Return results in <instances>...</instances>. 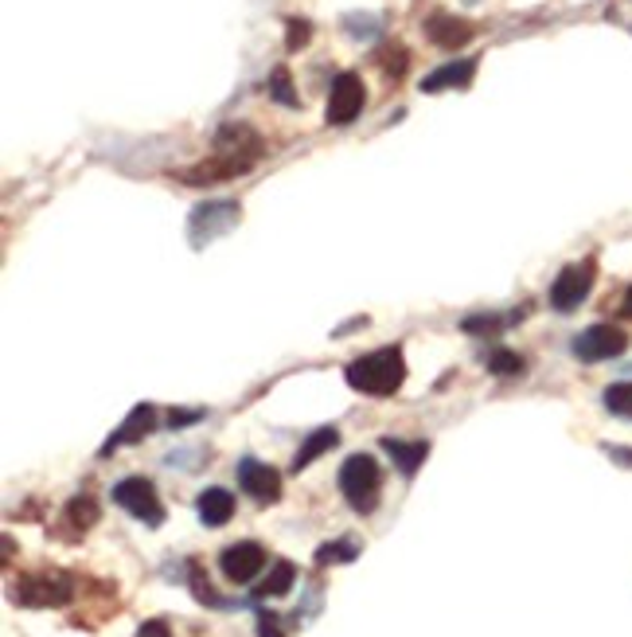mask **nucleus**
<instances>
[{
	"label": "nucleus",
	"mask_w": 632,
	"mask_h": 637,
	"mask_svg": "<svg viewBox=\"0 0 632 637\" xmlns=\"http://www.w3.org/2000/svg\"><path fill=\"white\" fill-rule=\"evenodd\" d=\"M266 145L262 138L254 133L250 126H223L215 133V153L199 165L184 168V173H176L180 184H192V188H207V184H223V180H234L250 173L258 161H262Z\"/></svg>",
	"instance_id": "f257e3e1"
},
{
	"label": "nucleus",
	"mask_w": 632,
	"mask_h": 637,
	"mask_svg": "<svg viewBox=\"0 0 632 637\" xmlns=\"http://www.w3.org/2000/svg\"><path fill=\"white\" fill-rule=\"evenodd\" d=\"M344 380H348L351 392L371 395V399H390L407 383V356H402L399 344L363 353L344 368Z\"/></svg>",
	"instance_id": "f03ea898"
},
{
	"label": "nucleus",
	"mask_w": 632,
	"mask_h": 637,
	"mask_svg": "<svg viewBox=\"0 0 632 637\" xmlns=\"http://www.w3.org/2000/svg\"><path fill=\"white\" fill-rule=\"evenodd\" d=\"M336 485H340L344 500H348V505L360 512V517H367V512L379 509L383 470H379V461L371 458V454H351V458H344Z\"/></svg>",
	"instance_id": "7ed1b4c3"
},
{
	"label": "nucleus",
	"mask_w": 632,
	"mask_h": 637,
	"mask_svg": "<svg viewBox=\"0 0 632 637\" xmlns=\"http://www.w3.org/2000/svg\"><path fill=\"white\" fill-rule=\"evenodd\" d=\"M70 598H75V583L63 571H31V575H20L12 587V602L28 610L67 607Z\"/></svg>",
	"instance_id": "20e7f679"
},
{
	"label": "nucleus",
	"mask_w": 632,
	"mask_h": 637,
	"mask_svg": "<svg viewBox=\"0 0 632 637\" xmlns=\"http://www.w3.org/2000/svg\"><path fill=\"white\" fill-rule=\"evenodd\" d=\"M597 282V258H582V263H570L558 270V278L551 282V309L555 314H575L578 305L590 297Z\"/></svg>",
	"instance_id": "39448f33"
},
{
	"label": "nucleus",
	"mask_w": 632,
	"mask_h": 637,
	"mask_svg": "<svg viewBox=\"0 0 632 637\" xmlns=\"http://www.w3.org/2000/svg\"><path fill=\"white\" fill-rule=\"evenodd\" d=\"M114 505L126 509L133 520L149 524V528H160L165 524V505H160V493L149 477H126L114 485Z\"/></svg>",
	"instance_id": "423d86ee"
},
{
	"label": "nucleus",
	"mask_w": 632,
	"mask_h": 637,
	"mask_svg": "<svg viewBox=\"0 0 632 637\" xmlns=\"http://www.w3.org/2000/svg\"><path fill=\"white\" fill-rule=\"evenodd\" d=\"M629 348V333H624L621 324H590L582 333L575 336L570 344V353L578 356L582 364H602V360H614Z\"/></svg>",
	"instance_id": "0eeeda50"
},
{
	"label": "nucleus",
	"mask_w": 632,
	"mask_h": 637,
	"mask_svg": "<svg viewBox=\"0 0 632 637\" xmlns=\"http://www.w3.org/2000/svg\"><path fill=\"white\" fill-rule=\"evenodd\" d=\"M243 219V207L234 204V200H207L192 212L188 219V235H192V246H204L211 239H219L223 231H231L234 224Z\"/></svg>",
	"instance_id": "6e6552de"
},
{
	"label": "nucleus",
	"mask_w": 632,
	"mask_h": 637,
	"mask_svg": "<svg viewBox=\"0 0 632 637\" xmlns=\"http://www.w3.org/2000/svg\"><path fill=\"white\" fill-rule=\"evenodd\" d=\"M266 563H270V556H266V548L262 544H254V539H238V544L223 548V556H219V571H223V578L234 583V587L254 583V578L262 575Z\"/></svg>",
	"instance_id": "1a4fd4ad"
},
{
	"label": "nucleus",
	"mask_w": 632,
	"mask_h": 637,
	"mask_svg": "<svg viewBox=\"0 0 632 637\" xmlns=\"http://www.w3.org/2000/svg\"><path fill=\"white\" fill-rule=\"evenodd\" d=\"M363 102H367V90H363V79L356 71H340L336 79H332L328 90V126H348V122L360 118Z\"/></svg>",
	"instance_id": "9d476101"
},
{
	"label": "nucleus",
	"mask_w": 632,
	"mask_h": 637,
	"mask_svg": "<svg viewBox=\"0 0 632 637\" xmlns=\"http://www.w3.org/2000/svg\"><path fill=\"white\" fill-rule=\"evenodd\" d=\"M234 473H238V489L250 500H258V505H278L282 500V473L266 466V461L243 458Z\"/></svg>",
	"instance_id": "9b49d317"
},
{
	"label": "nucleus",
	"mask_w": 632,
	"mask_h": 637,
	"mask_svg": "<svg viewBox=\"0 0 632 637\" xmlns=\"http://www.w3.org/2000/svg\"><path fill=\"white\" fill-rule=\"evenodd\" d=\"M156 426V407L153 403H137L133 411H129V419L117 426L114 434H109V442L102 446V458H109L114 450H121V446H133V442H141L145 434H153Z\"/></svg>",
	"instance_id": "f8f14e48"
},
{
	"label": "nucleus",
	"mask_w": 632,
	"mask_h": 637,
	"mask_svg": "<svg viewBox=\"0 0 632 637\" xmlns=\"http://www.w3.org/2000/svg\"><path fill=\"white\" fill-rule=\"evenodd\" d=\"M473 36H477V28L461 16H449V12H434L426 21V40H434L446 51H461L465 43H473Z\"/></svg>",
	"instance_id": "ddd939ff"
},
{
	"label": "nucleus",
	"mask_w": 632,
	"mask_h": 637,
	"mask_svg": "<svg viewBox=\"0 0 632 637\" xmlns=\"http://www.w3.org/2000/svg\"><path fill=\"white\" fill-rule=\"evenodd\" d=\"M477 79V60L468 55V60H453L446 67L429 71L426 79H422V94H441V90H465L473 87Z\"/></svg>",
	"instance_id": "4468645a"
},
{
	"label": "nucleus",
	"mask_w": 632,
	"mask_h": 637,
	"mask_svg": "<svg viewBox=\"0 0 632 637\" xmlns=\"http://www.w3.org/2000/svg\"><path fill=\"white\" fill-rule=\"evenodd\" d=\"M379 446L390 454V461L399 466L402 477H414V473L422 470V461L429 458V442H422V438L407 442V438H395V434H387V438H379Z\"/></svg>",
	"instance_id": "2eb2a0df"
},
{
	"label": "nucleus",
	"mask_w": 632,
	"mask_h": 637,
	"mask_svg": "<svg viewBox=\"0 0 632 637\" xmlns=\"http://www.w3.org/2000/svg\"><path fill=\"white\" fill-rule=\"evenodd\" d=\"M195 512H199V520H204L207 528H223V524H231V517H234V493L223 489V485H211V489L199 493Z\"/></svg>",
	"instance_id": "dca6fc26"
},
{
	"label": "nucleus",
	"mask_w": 632,
	"mask_h": 637,
	"mask_svg": "<svg viewBox=\"0 0 632 637\" xmlns=\"http://www.w3.org/2000/svg\"><path fill=\"white\" fill-rule=\"evenodd\" d=\"M336 446H340V431H336V426H321V431H312L309 438L301 442V450L293 454V473L309 470L312 461L324 458V454L336 450Z\"/></svg>",
	"instance_id": "f3484780"
},
{
	"label": "nucleus",
	"mask_w": 632,
	"mask_h": 637,
	"mask_svg": "<svg viewBox=\"0 0 632 637\" xmlns=\"http://www.w3.org/2000/svg\"><path fill=\"white\" fill-rule=\"evenodd\" d=\"M516 321H524V309H512V314H473L461 321V329H465L468 336H492Z\"/></svg>",
	"instance_id": "a211bd4d"
},
{
	"label": "nucleus",
	"mask_w": 632,
	"mask_h": 637,
	"mask_svg": "<svg viewBox=\"0 0 632 637\" xmlns=\"http://www.w3.org/2000/svg\"><path fill=\"white\" fill-rule=\"evenodd\" d=\"M293 583H297V568H293L289 559H278L270 568V575H266V583L254 595L258 598H285L293 590Z\"/></svg>",
	"instance_id": "6ab92c4d"
},
{
	"label": "nucleus",
	"mask_w": 632,
	"mask_h": 637,
	"mask_svg": "<svg viewBox=\"0 0 632 637\" xmlns=\"http://www.w3.org/2000/svg\"><path fill=\"white\" fill-rule=\"evenodd\" d=\"M63 520H67L75 532H90L98 524V500L94 497H70L67 500V512H63Z\"/></svg>",
	"instance_id": "aec40b11"
},
{
	"label": "nucleus",
	"mask_w": 632,
	"mask_h": 637,
	"mask_svg": "<svg viewBox=\"0 0 632 637\" xmlns=\"http://www.w3.org/2000/svg\"><path fill=\"white\" fill-rule=\"evenodd\" d=\"M360 556V544L356 539H328L317 548V568H332V563H351V559Z\"/></svg>",
	"instance_id": "412c9836"
},
{
	"label": "nucleus",
	"mask_w": 632,
	"mask_h": 637,
	"mask_svg": "<svg viewBox=\"0 0 632 637\" xmlns=\"http://www.w3.org/2000/svg\"><path fill=\"white\" fill-rule=\"evenodd\" d=\"M266 90H270L273 102H282V106H301V99H297V90H293V75L289 67H273L270 71V82H266Z\"/></svg>",
	"instance_id": "4be33fe9"
},
{
	"label": "nucleus",
	"mask_w": 632,
	"mask_h": 637,
	"mask_svg": "<svg viewBox=\"0 0 632 637\" xmlns=\"http://www.w3.org/2000/svg\"><path fill=\"white\" fill-rule=\"evenodd\" d=\"M488 372L492 375H504V380H512V375H524V356L519 353H512V348H492V353H488Z\"/></svg>",
	"instance_id": "5701e85b"
},
{
	"label": "nucleus",
	"mask_w": 632,
	"mask_h": 637,
	"mask_svg": "<svg viewBox=\"0 0 632 637\" xmlns=\"http://www.w3.org/2000/svg\"><path fill=\"white\" fill-rule=\"evenodd\" d=\"M379 67L387 79H402L410 67V51L402 48V43H387V48L379 51Z\"/></svg>",
	"instance_id": "b1692460"
},
{
	"label": "nucleus",
	"mask_w": 632,
	"mask_h": 637,
	"mask_svg": "<svg viewBox=\"0 0 632 637\" xmlns=\"http://www.w3.org/2000/svg\"><path fill=\"white\" fill-rule=\"evenodd\" d=\"M605 411L632 419V383H609L605 387Z\"/></svg>",
	"instance_id": "393cba45"
},
{
	"label": "nucleus",
	"mask_w": 632,
	"mask_h": 637,
	"mask_svg": "<svg viewBox=\"0 0 632 637\" xmlns=\"http://www.w3.org/2000/svg\"><path fill=\"white\" fill-rule=\"evenodd\" d=\"M309 36H312V24L309 21H297V16H289V21H285V48H289V51H301L305 43H309Z\"/></svg>",
	"instance_id": "a878e982"
},
{
	"label": "nucleus",
	"mask_w": 632,
	"mask_h": 637,
	"mask_svg": "<svg viewBox=\"0 0 632 637\" xmlns=\"http://www.w3.org/2000/svg\"><path fill=\"white\" fill-rule=\"evenodd\" d=\"M344 28H348L356 40H363V36H367V40H375L383 24L375 21V16H360V12H356V16H344Z\"/></svg>",
	"instance_id": "bb28decb"
},
{
	"label": "nucleus",
	"mask_w": 632,
	"mask_h": 637,
	"mask_svg": "<svg viewBox=\"0 0 632 637\" xmlns=\"http://www.w3.org/2000/svg\"><path fill=\"white\" fill-rule=\"evenodd\" d=\"M192 590H195V598H199V602H207V607H223V602H219V595L211 590V583H207L199 568H192Z\"/></svg>",
	"instance_id": "cd10ccee"
},
{
	"label": "nucleus",
	"mask_w": 632,
	"mask_h": 637,
	"mask_svg": "<svg viewBox=\"0 0 632 637\" xmlns=\"http://www.w3.org/2000/svg\"><path fill=\"white\" fill-rule=\"evenodd\" d=\"M258 637H285L282 617L273 614V610H258Z\"/></svg>",
	"instance_id": "c85d7f7f"
},
{
	"label": "nucleus",
	"mask_w": 632,
	"mask_h": 637,
	"mask_svg": "<svg viewBox=\"0 0 632 637\" xmlns=\"http://www.w3.org/2000/svg\"><path fill=\"white\" fill-rule=\"evenodd\" d=\"M204 407H195V411H172L168 415V426H172V431H184V426H192V422H199L204 419Z\"/></svg>",
	"instance_id": "c756f323"
},
{
	"label": "nucleus",
	"mask_w": 632,
	"mask_h": 637,
	"mask_svg": "<svg viewBox=\"0 0 632 637\" xmlns=\"http://www.w3.org/2000/svg\"><path fill=\"white\" fill-rule=\"evenodd\" d=\"M137 637H172V629H168L160 617H153V622H145V626H141V634H137Z\"/></svg>",
	"instance_id": "7c9ffc66"
},
{
	"label": "nucleus",
	"mask_w": 632,
	"mask_h": 637,
	"mask_svg": "<svg viewBox=\"0 0 632 637\" xmlns=\"http://www.w3.org/2000/svg\"><path fill=\"white\" fill-rule=\"evenodd\" d=\"M605 454H609L617 466H632V450H624V446H605Z\"/></svg>",
	"instance_id": "2f4dec72"
},
{
	"label": "nucleus",
	"mask_w": 632,
	"mask_h": 637,
	"mask_svg": "<svg viewBox=\"0 0 632 637\" xmlns=\"http://www.w3.org/2000/svg\"><path fill=\"white\" fill-rule=\"evenodd\" d=\"M621 317H632V285L624 290V302H621Z\"/></svg>",
	"instance_id": "473e14b6"
}]
</instances>
